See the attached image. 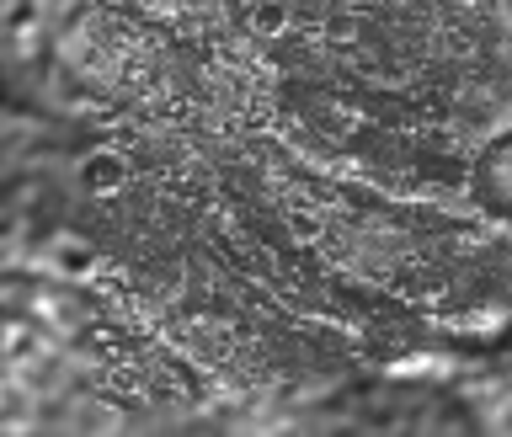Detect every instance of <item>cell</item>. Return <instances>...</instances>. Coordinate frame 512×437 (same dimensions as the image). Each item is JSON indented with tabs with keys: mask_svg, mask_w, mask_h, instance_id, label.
I'll list each match as a JSON object with an SVG mask.
<instances>
[{
	"mask_svg": "<svg viewBox=\"0 0 512 437\" xmlns=\"http://www.w3.org/2000/svg\"><path fill=\"white\" fill-rule=\"evenodd\" d=\"M123 182H128V160L118 150H91L80 160V187L96 192V198H112Z\"/></svg>",
	"mask_w": 512,
	"mask_h": 437,
	"instance_id": "obj_1",
	"label": "cell"
},
{
	"mask_svg": "<svg viewBox=\"0 0 512 437\" xmlns=\"http://www.w3.org/2000/svg\"><path fill=\"white\" fill-rule=\"evenodd\" d=\"M288 0H256V11H251V32L256 38H278V32L288 27Z\"/></svg>",
	"mask_w": 512,
	"mask_h": 437,
	"instance_id": "obj_3",
	"label": "cell"
},
{
	"mask_svg": "<svg viewBox=\"0 0 512 437\" xmlns=\"http://www.w3.org/2000/svg\"><path fill=\"white\" fill-rule=\"evenodd\" d=\"M288 230H294V240H304V246H310V240H320V230H326V214H320V208H310V203H299L294 219H288Z\"/></svg>",
	"mask_w": 512,
	"mask_h": 437,
	"instance_id": "obj_4",
	"label": "cell"
},
{
	"mask_svg": "<svg viewBox=\"0 0 512 437\" xmlns=\"http://www.w3.org/2000/svg\"><path fill=\"white\" fill-rule=\"evenodd\" d=\"M54 267L70 272V278H86V272H91V246H86V240H75V235H59L54 240Z\"/></svg>",
	"mask_w": 512,
	"mask_h": 437,
	"instance_id": "obj_2",
	"label": "cell"
}]
</instances>
